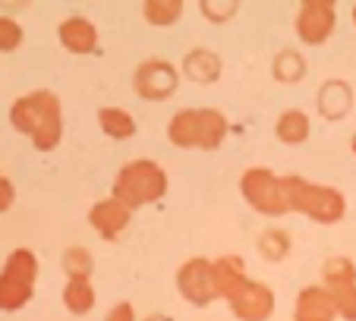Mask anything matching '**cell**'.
I'll use <instances>...</instances> for the list:
<instances>
[{
    "mask_svg": "<svg viewBox=\"0 0 356 321\" xmlns=\"http://www.w3.org/2000/svg\"><path fill=\"white\" fill-rule=\"evenodd\" d=\"M57 41H60L63 51L86 57V54L98 51V28H95V22L88 16H67L57 26Z\"/></svg>",
    "mask_w": 356,
    "mask_h": 321,
    "instance_id": "cell-12",
    "label": "cell"
},
{
    "mask_svg": "<svg viewBox=\"0 0 356 321\" xmlns=\"http://www.w3.org/2000/svg\"><path fill=\"white\" fill-rule=\"evenodd\" d=\"M104 321H139V318H136L133 302H117V306H111V312L104 315Z\"/></svg>",
    "mask_w": 356,
    "mask_h": 321,
    "instance_id": "cell-24",
    "label": "cell"
},
{
    "mask_svg": "<svg viewBox=\"0 0 356 321\" xmlns=\"http://www.w3.org/2000/svg\"><path fill=\"white\" fill-rule=\"evenodd\" d=\"M186 0H142V16L148 26L155 28H170L180 22Z\"/></svg>",
    "mask_w": 356,
    "mask_h": 321,
    "instance_id": "cell-17",
    "label": "cell"
},
{
    "mask_svg": "<svg viewBox=\"0 0 356 321\" xmlns=\"http://www.w3.org/2000/svg\"><path fill=\"white\" fill-rule=\"evenodd\" d=\"M129 221H133V211L123 201H117L114 195L95 201L92 211H88V224H92V230L101 240H117L129 227Z\"/></svg>",
    "mask_w": 356,
    "mask_h": 321,
    "instance_id": "cell-11",
    "label": "cell"
},
{
    "mask_svg": "<svg viewBox=\"0 0 356 321\" xmlns=\"http://www.w3.org/2000/svg\"><path fill=\"white\" fill-rule=\"evenodd\" d=\"M236 3L240 0H202V13L209 16L211 22H224L236 13Z\"/></svg>",
    "mask_w": 356,
    "mask_h": 321,
    "instance_id": "cell-23",
    "label": "cell"
},
{
    "mask_svg": "<svg viewBox=\"0 0 356 321\" xmlns=\"http://www.w3.org/2000/svg\"><path fill=\"white\" fill-rule=\"evenodd\" d=\"M177 290L180 296L195 308H205L218 299L215 293V277H211V258H189L177 271Z\"/></svg>",
    "mask_w": 356,
    "mask_h": 321,
    "instance_id": "cell-7",
    "label": "cell"
},
{
    "mask_svg": "<svg viewBox=\"0 0 356 321\" xmlns=\"http://www.w3.org/2000/svg\"><path fill=\"white\" fill-rule=\"evenodd\" d=\"M177 82H180L177 67H174V63H168V60H158V57L139 63V69H136V76H133L136 94H139V98H145V101L170 98V94L177 92Z\"/></svg>",
    "mask_w": 356,
    "mask_h": 321,
    "instance_id": "cell-9",
    "label": "cell"
},
{
    "mask_svg": "<svg viewBox=\"0 0 356 321\" xmlns=\"http://www.w3.org/2000/svg\"><path fill=\"white\" fill-rule=\"evenodd\" d=\"M293 321H337V308L331 299V290L322 283L302 287L293 302Z\"/></svg>",
    "mask_w": 356,
    "mask_h": 321,
    "instance_id": "cell-13",
    "label": "cell"
},
{
    "mask_svg": "<svg viewBox=\"0 0 356 321\" xmlns=\"http://www.w3.org/2000/svg\"><path fill=\"white\" fill-rule=\"evenodd\" d=\"M10 126L29 135L38 151H54L63 139V107L51 88H35L10 104Z\"/></svg>",
    "mask_w": 356,
    "mask_h": 321,
    "instance_id": "cell-1",
    "label": "cell"
},
{
    "mask_svg": "<svg viewBox=\"0 0 356 321\" xmlns=\"http://www.w3.org/2000/svg\"><path fill=\"white\" fill-rule=\"evenodd\" d=\"M22 41H26V28L19 26V19H13V16H0V54H13L22 47Z\"/></svg>",
    "mask_w": 356,
    "mask_h": 321,
    "instance_id": "cell-21",
    "label": "cell"
},
{
    "mask_svg": "<svg viewBox=\"0 0 356 321\" xmlns=\"http://www.w3.org/2000/svg\"><path fill=\"white\" fill-rule=\"evenodd\" d=\"M38 283V255L19 246L0 268V312H19L32 302Z\"/></svg>",
    "mask_w": 356,
    "mask_h": 321,
    "instance_id": "cell-5",
    "label": "cell"
},
{
    "mask_svg": "<svg viewBox=\"0 0 356 321\" xmlns=\"http://www.w3.org/2000/svg\"><path fill=\"white\" fill-rule=\"evenodd\" d=\"M92 271H95V258L88 249L73 246L63 252V274L67 277H88L92 281Z\"/></svg>",
    "mask_w": 356,
    "mask_h": 321,
    "instance_id": "cell-20",
    "label": "cell"
},
{
    "mask_svg": "<svg viewBox=\"0 0 356 321\" xmlns=\"http://www.w3.org/2000/svg\"><path fill=\"white\" fill-rule=\"evenodd\" d=\"M331 299H334L337 318H343V321H356V283H347V287L331 290Z\"/></svg>",
    "mask_w": 356,
    "mask_h": 321,
    "instance_id": "cell-22",
    "label": "cell"
},
{
    "mask_svg": "<svg viewBox=\"0 0 356 321\" xmlns=\"http://www.w3.org/2000/svg\"><path fill=\"white\" fill-rule=\"evenodd\" d=\"M13 201H16V189H13V183H10L7 176L0 174V214L7 211V208L13 205Z\"/></svg>",
    "mask_w": 356,
    "mask_h": 321,
    "instance_id": "cell-25",
    "label": "cell"
},
{
    "mask_svg": "<svg viewBox=\"0 0 356 321\" xmlns=\"http://www.w3.org/2000/svg\"><path fill=\"white\" fill-rule=\"evenodd\" d=\"M227 133H230V123L218 107H183L168 123V139L177 148L215 151V148L224 145Z\"/></svg>",
    "mask_w": 356,
    "mask_h": 321,
    "instance_id": "cell-2",
    "label": "cell"
},
{
    "mask_svg": "<svg viewBox=\"0 0 356 321\" xmlns=\"http://www.w3.org/2000/svg\"><path fill=\"white\" fill-rule=\"evenodd\" d=\"M98 126L101 133L108 135V139H133L136 135V120L129 110H123V107H101L98 110Z\"/></svg>",
    "mask_w": 356,
    "mask_h": 321,
    "instance_id": "cell-16",
    "label": "cell"
},
{
    "mask_svg": "<svg viewBox=\"0 0 356 321\" xmlns=\"http://www.w3.org/2000/svg\"><path fill=\"white\" fill-rule=\"evenodd\" d=\"M300 7H337V0H300Z\"/></svg>",
    "mask_w": 356,
    "mask_h": 321,
    "instance_id": "cell-26",
    "label": "cell"
},
{
    "mask_svg": "<svg viewBox=\"0 0 356 321\" xmlns=\"http://www.w3.org/2000/svg\"><path fill=\"white\" fill-rule=\"evenodd\" d=\"M211 277H215L218 299H227L230 293H236L246 283V261L240 255H221V258L211 261Z\"/></svg>",
    "mask_w": 356,
    "mask_h": 321,
    "instance_id": "cell-14",
    "label": "cell"
},
{
    "mask_svg": "<svg viewBox=\"0 0 356 321\" xmlns=\"http://www.w3.org/2000/svg\"><path fill=\"white\" fill-rule=\"evenodd\" d=\"M63 306L73 315H88L95 308V287L88 277H67L63 287Z\"/></svg>",
    "mask_w": 356,
    "mask_h": 321,
    "instance_id": "cell-18",
    "label": "cell"
},
{
    "mask_svg": "<svg viewBox=\"0 0 356 321\" xmlns=\"http://www.w3.org/2000/svg\"><path fill=\"white\" fill-rule=\"evenodd\" d=\"M240 195L252 211L265 214V217H284V214H290L287 192H284V176H277L268 167H249L240 176Z\"/></svg>",
    "mask_w": 356,
    "mask_h": 321,
    "instance_id": "cell-6",
    "label": "cell"
},
{
    "mask_svg": "<svg viewBox=\"0 0 356 321\" xmlns=\"http://www.w3.org/2000/svg\"><path fill=\"white\" fill-rule=\"evenodd\" d=\"M145 321H170V318H164V315H152V318H145Z\"/></svg>",
    "mask_w": 356,
    "mask_h": 321,
    "instance_id": "cell-27",
    "label": "cell"
},
{
    "mask_svg": "<svg viewBox=\"0 0 356 321\" xmlns=\"http://www.w3.org/2000/svg\"><path fill=\"white\" fill-rule=\"evenodd\" d=\"M284 192H287V208L302 217H309L316 224H331L343 221L347 214V199L337 186H325V183H309L302 176H284Z\"/></svg>",
    "mask_w": 356,
    "mask_h": 321,
    "instance_id": "cell-4",
    "label": "cell"
},
{
    "mask_svg": "<svg viewBox=\"0 0 356 321\" xmlns=\"http://www.w3.org/2000/svg\"><path fill=\"white\" fill-rule=\"evenodd\" d=\"M353 26H356V3H353Z\"/></svg>",
    "mask_w": 356,
    "mask_h": 321,
    "instance_id": "cell-28",
    "label": "cell"
},
{
    "mask_svg": "<svg viewBox=\"0 0 356 321\" xmlns=\"http://www.w3.org/2000/svg\"><path fill=\"white\" fill-rule=\"evenodd\" d=\"M309 133H312L309 117L302 114V110H296V107L284 110L275 123V135L284 142V145H302V142L309 139Z\"/></svg>",
    "mask_w": 356,
    "mask_h": 321,
    "instance_id": "cell-15",
    "label": "cell"
},
{
    "mask_svg": "<svg viewBox=\"0 0 356 321\" xmlns=\"http://www.w3.org/2000/svg\"><path fill=\"white\" fill-rule=\"evenodd\" d=\"M224 302L230 306L234 318H240V321H268L271 315H275L277 299L268 283H259V281H252V277H246V283H243L236 293H230Z\"/></svg>",
    "mask_w": 356,
    "mask_h": 321,
    "instance_id": "cell-8",
    "label": "cell"
},
{
    "mask_svg": "<svg viewBox=\"0 0 356 321\" xmlns=\"http://www.w3.org/2000/svg\"><path fill=\"white\" fill-rule=\"evenodd\" d=\"M334 26H337V13L331 7H300L293 22L296 38L309 47L325 44L334 35Z\"/></svg>",
    "mask_w": 356,
    "mask_h": 321,
    "instance_id": "cell-10",
    "label": "cell"
},
{
    "mask_svg": "<svg viewBox=\"0 0 356 321\" xmlns=\"http://www.w3.org/2000/svg\"><path fill=\"white\" fill-rule=\"evenodd\" d=\"M347 283H356V265L350 258H328L322 268V287L337 290L347 287Z\"/></svg>",
    "mask_w": 356,
    "mask_h": 321,
    "instance_id": "cell-19",
    "label": "cell"
},
{
    "mask_svg": "<svg viewBox=\"0 0 356 321\" xmlns=\"http://www.w3.org/2000/svg\"><path fill=\"white\" fill-rule=\"evenodd\" d=\"M111 195L117 201H123L129 211L155 205V201H161L168 195V170L152 158H136L117 170Z\"/></svg>",
    "mask_w": 356,
    "mask_h": 321,
    "instance_id": "cell-3",
    "label": "cell"
}]
</instances>
